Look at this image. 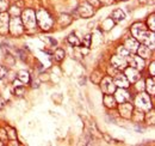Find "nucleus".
I'll return each instance as SVG.
<instances>
[{
    "mask_svg": "<svg viewBox=\"0 0 155 146\" xmlns=\"http://www.w3.org/2000/svg\"><path fill=\"white\" fill-rule=\"evenodd\" d=\"M136 52L138 53V56H140V57H142V59H147V57H149V56H150V53H152V52H150V49H149V47H148V46H146V44L138 46Z\"/></svg>",
    "mask_w": 155,
    "mask_h": 146,
    "instance_id": "nucleus-15",
    "label": "nucleus"
},
{
    "mask_svg": "<svg viewBox=\"0 0 155 146\" xmlns=\"http://www.w3.org/2000/svg\"><path fill=\"white\" fill-rule=\"evenodd\" d=\"M117 52H118V55L124 56V57H127V56L129 55V50H128L125 47H119V48L117 49Z\"/></svg>",
    "mask_w": 155,
    "mask_h": 146,
    "instance_id": "nucleus-23",
    "label": "nucleus"
},
{
    "mask_svg": "<svg viewBox=\"0 0 155 146\" xmlns=\"http://www.w3.org/2000/svg\"><path fill=\"white\" fill-rule=\"evenodd\" d=\"M136 106L142 110H149L152 108V103H150V98L147 93H140L136 97Z\"/></svg>",
    "mask_w": 155,
    "mask_h": 146,
    "instance_id": "nucleus-4",
    "label": "nucleus"
},
{
    "mask_svg": "<svg viewBox=\"0 0 155 146\" xmlns=\"http://www.w3.org/2000/svg\"><path fill=\"white\" fill-rule=\"evenodd\" d=\"M101 2H104V4H112L114 2V0H100Z\"/></svg>",
    "mask_w": 155,
    "mask_h": 146,
    "instance_id": "nucleus-32",
    "label": "nucleus"
},
{
    "mask_svg": "<svg viewBox=\"0 0 155 146\" xmlns=\"http://www.w3.org/2000/svg\"><path fill=\"white\" fill-rule=\"evenodd\" d=\"M36 19H38V23L39 25H41V28L44 29V30L50 29V26L53 24V19L50 18V16L48 15L47 11H43V10L38 11V13L36 16Z\"/></svg>",
    "mask_w": 155,
    "mask_h": 146,
    "instance_id": "nucleus-2",
    "label": "nucleus"
},
{
    "mask_svg": "<svg viewBox=\"0 0 155 146\" xmlns=\"http://www.w3.org/2000/svg\"><path fill=\"white\" fill-rule=\"evenodd\" d=\"M1 145H2V143H0V146H1Z\"/></svg>",
    "mask_w": 155,
    "mask_h": 146,
    "instance_id": "nucleus-33",
    "label": "nucleus"
},
{
    "mask_svg": "<svg viewBox=\"0 0 155 146\" xmlns=\"http://www.w3.org/2000/svg\"><path fill=\"white\" fill-rule=\"evenodd\" d=\"M101 90L105 92V93H112L116 90V85L115 83L110 79V78H105L103 82H101Z\"/></svg>",
    "mask_w": 155,
    "mask_h": 146,
    "instance_id": "nucleus-7",
    "label": "nucleus"
},
{
    "mask_svg": "<svg viewBox=\"0 0 155 146\" xmlns=\"http://www.w3.org/2000/svg\"><path fill=\"white\" fill-rule=\"evenodd\" d=\"M147 90L150 95H154L155 93V85H154V78H150L147 80Z\"/></svg>",
    "mask_w": 155,
    "mask_h": 146,
    "instance_id": "nucleus-19",
    "label": "nucleus"
},
{
    "mask_svg": "<svg viewBox=\"0 0 155 146\" xmlns=\"http://www.w3.org/2000/svg\"><path fill=\"white\" fill-rule=\"evenodd\" d=\"M49 42L53 44V46H56L58 44V42H56V40H54V38H51V37H49Z\"/></svg>",
    "mask_w": 155,
    "mask_h": 146,
    "instance_id": "nucleus-30",
    "label": "nucleus"
},
{
    "mask_svg": "<svg viewBox=\"0 0 155 146\" xmlns=\"http://www.w3.org/2000/svg\"><path fill=\"white\" fill-rule=\"evenodd\" d=\"M128 56H129V55H128ZM127 62H129L130 66L134 67V68H136V70H142V68L144 67V61H143V59L140 57V56L130 55V56L128 57Z\"/></svg>",
    "mask_w": 155,
    "mask_h": 146,
    "instance_id": "nucleus-6",
    "label": "nucleus"
},
{
    "mask_svg": "<svg viewBox=\"0 0 155 146\" xmlns=\"http://www.w3.org/2000/svg\"><path fill=\"white\" fill-rule=\"evenodd\" d=\"M90 38H91V35H86V37H85V44H86V47L90 46Z\"/></svg>",
    "mask_w": 155,
    "mask_h": 146,
    "instance_id": "nucleus-29",
    "label": "nucleus"
},
{
    "mask_svg": "<svg viewBox=\"0 0 155 146\" xmlns=\"http://www.w3.org/2000/svg\"><path fill=\"white\" fill-rule=\"evenodd\" d=\"M124 47L129 50V53H135L137 50V47H138V42L136 41L135 38H129V40H127Z\"/></svg>",
    "mask_w": 155,
    "mask_h": 146,
    "instance_id": "nucleus-16",
    "label": "nucleus"
},
{
    "mask_svg": "<svg viewBox=\"0 0 155 146\" xmlns=\"http://www.w3.org/2000/svg\"><path fill=\"white\" fill-rule=\"evenodd\" d=\"M79 12H80V15H81L82 17H85V18H87V17H90V16L93 15V10H92V6H91L90 4L81 5V6L79 7Z\"/></svg>",
    "mask_w": 155,
    "mask_h": 146,
    "instance_id": "nucleus-14",
    "label": "nucleus"
},
{
    "mask_svg": "<svg viewBox=\"0 0 155 146\" xmlns=\"http://www.w3.org/2000/svg\"><path fill=\"white\" fill-rule=\"evenodd\" d=\"M54 55H55V59H56L58 61H61V60H63V57H64V50H63V49H58Z\"/></svg>",
    "mask_w": 155,
    "mask_h": 146,
    "instance_id": "nucleus-22",
    "label": "nucleus"
},
{
    "mask_svg": "<svg viewBox=\"0 0 155 146\" xmlns=\"http://www.w3.org/2000/svg\"><path fill=\"white\" fill-rule=\"evenodd\" d=\"M88 1V4L92 6V7H98L99 6V4H100V1L99 0H87Z\"/></svg>",
    "mask_w": 155,
    "mask_h": 146,
    "instance_id": "nucleus-26",
    "label": "nucleus"
},
{
    "mask_svg": "<svg viewBox=\"0 0 155 146\" xmlns=\"http://www.w3.org/2000/svg\"><path fill=\"white\" fill-rule=\"evenodd\" d=\"M68 42L72 44V46H79L80 44V41H79V38H78L74 34H71L69 36H68Z\"/></svg>",
    "mask_w": 155,
    "mask_h": 146,
    "instance_id": "nucleus-21",
    "label": "nucleus"
},
{
    "mask_svg": "<svg viewBox=\"0 0 155 146\" xmlns=\"http://www.w3.org/2000/svg\"><path fill=\"white\" fill-rule=\"evenodd\" d=\"M115 93H116V101H118L119 103H124V102H128L130 99L129 92L124 90V88L118 89L117 91H115Z\"/></svg>",
    "mask_w": 155,
    "mask_h": 146,
    "instance_id": "nucleus-10",
    "label": "nucleus"
},
{
    "mask_svg": "<svg viewBox=\"0 0 155 146\" xmlns=\"http://www.w3.org/2000/svg\"><path fill=\"white\" fill-rule=\"evenodd\" d=\"M125 77H127V79H128L130 83H136V82H138V79H141V75H140L138 70H136L134 67L127 68V71H125Z\"/></svg>",
    "mask_w": 155,
    "mask_h": 146,
    "instance_id": "nucleus-8",
    "label": "nucleus"
},
{
    "mask_svg": "<svg viewBox=\"0 0 155 146\" xmlns=\"http://www.w3.org/2000/svg\"><path fill=\"white\" fill-rule=\"evenodd\" d=\"M148 25L150 26V29H152V30H154V29H155V17H154V15H152V16H150V18L148 19Z\"/></svg>",
    "mask_w": 155,
    "mask_h": 146,
    "instance_id": "nucleus-24",
    "label": "nucleus"
},
{
    "mask_svg": "<svg viewBox=\"0 0 155 146\" xmlns=\"http://www.w3.org/2000/svg\"><path fill=\"white\" fill-rule=\"evenodd\" d=\"M114 83H115V85L120 86V88H127L129 85V80L127 79V77L124 74H119V73H117L116 75H115Z\"/></svg>",
    "mask_w": 155,
    "mask_h": 146,
    "instance_id": "nucleus-12",
    "label": "nucleus"
},
{
    "mask_svg": "<svg viewBox=\"0 0 155 146\" xmlns=\"http://www.w3.org/2000/svg\"><path fill=\"white\" fill-rule=\"evenodd\" d=\"M8 6L7 0H0V11H5Z\"/></svg>",
    "mask_w": 155,
    "mask_h": 146,
    "instance_id": "nucleus-25",
    "label": "nucleus"
},
{
    "mask_svg": "<svg viewBox=\"0 0 155 146\" xmlns=\"http://www.w3.org/2000/svg\"><path fill=\"white\" fill-rule=\"evenodd\" d=\"M119 113H120L122 116L129 119V117L131 116V113H133V106H131L130 103H128V102L122 103V104L119 106Z\"/></svg>",
    "mask_w": 155,
    "mask_h": 146,
    "instance_id": "nucleus-11",
    "label": "nucleus"
},
{
    "mask_svg": "<svg viewBox=\"0 0 155 146\" xmlns=\"http://www.w3.org/2000/svg\"><path fill=\"white\" fill-rule=\"evenodd\" d=\"M5 74H6V70L2 66H0V79H2L5 77Z\"/></svg>",
    "mask_w": 155,
    "mask_h": 146,
    "instance_id": "nucleus-28",
    "label": "nucleus"
},
{
    "mask_svg": "<svg viewBox=\"0 0 155 146\" xmlns=\"http://www.w3.org/2000/svg\"><path fill=\"white\" fill-rule=\"evenodd\" d=\"M112 18L115 19L116 22H122L125 19V13L122 10H115L112 12Z\"/></svg>",
    "mask_w": 155,
    "mask_h": 146,
    "instance_id": "nucleus-18",
    "label": "nucleus"
},
{
    "mask_svg": "<svg viewBox=\"0 0 155 146\" xmlns=\"http://www.w3.org/2000/svg\"><path fill=\"white\" fill-rule=\"evenodd\" d=\"M23 24L29 29L36 26V15L32 10H25L23 12Z\"/></svg>",
    "mask_w": 155,
    "mask_h": 146,
    "instance_id": "nucleus-3",
    "label": "nucleus"
},
{
    "mask_svg": "<svg viewBox=\"0 0 155 146\" xmlns=\"http://www.w3.org/2000/svg\"><path fill=\"white\" fill-rule=\"evenodd\" d=\"M4 107H5V101H4V99L0 97V109H2Z\"/></svg>",
    "mask_w": 155,
    "mask_h": 146,
    "instance_id": "nucleus-31",
    "label": "nucleus"
},
{
    "mask_svg": "<svg viewBox=\"0 0 155 146\" xmlns=\"http://www.w3.org/2000/svg\"><path fill=\"white\" fill-rule=\"evenodd\" d=\"M133 35L141 42H143L146 46H149L150 48H154V35L147 30V28L143 24H134L133 25Z\"/></svg>",
    "mask_w": 155,
    "mask_h": 146,
    "instance_id": "nucleus-1",
    "label": "nucleus"
},
{
    "mask_svg": "<svg viewBox=\"0 0 155 146\" xmlns=\"http://www.w3.org/2000/svg\"><path fill=\"white\" fill-rule=\"evenodd\" d=\"M10 25V30L13 35H19L23 33V24H21V20H20L17 16L13 17L11 19V23L8 24Z\"/></svg>",
    "mask_w": 155,
    "mask_h": 146,
    "instance_id": "nucleus-5",
    "label": "nucleus"
},
{
    "mask_svg": "<svg viewBox=\"0 0 155 146\" xmlns=\"http://www.w3.org/2000/svg\"><path fill=\"white\" fill-rule=\"evenodd\" d=\"M18 79H19L21 83H28L30 77H29V73L25 72V71H20L18 72Z\"/></svg>",
    "mask_w": 155,
    "mask_h": 146,
    "instance_id": "nucleus-20",
    "label": "nucleus"
},
{
    "mask_svg": "<svg viewBox=\"0 0 155 146\" xmlns=\"http://www.w3.org/2000/svg\"><path fill=\"white\" fill-rule=\"evenodd\" d=\"M15 92H16L18 96H21V95H23V92H24V88H23V86H16Z\"/></svg>",
    "mask_w": 155,
    "mask_h": 146,
    "instance_id": "nucleus-27",
    "label": "nucleus"
},
{
    "mask_svg": "<svg viewBox=\"0 0 155 146\" xmlns=\"http://www.w3.org/2000/svg\"><path fill=\"white\" fill-rule=\"evenodd\" d=\"M8 30V15L7 13H2L0 15V33L5 34Z\"/></svg>",
    "mask_w": 155,
    "mask_h": 146,
    "instance_id": "nucleus-13",
    "label": "nucleus"
},
{
    "mask_svg": "<svg viewBox=\"0 0 155 146\" xmlns=\"http://www.w3.org/2000/svg\"><path fill=\"white\" fill-rule=\"evenodd\" d=\"M104 103H105V106L109 107V108H115V107H116V101H115V98H114L110 93H106V95L104 96Z\"/></svg>",
    "mask_w": 155,
    "mask_h": 146,
    "instance_id": "nucleus-17",
    "label": "nucleus"
},
{
    "mask_svg": "<svg viewBox=\"0 0 155 146\" xmlns=\"http://www.w3.org/2000/svg\"><path fill=\"white\" fill-rule=\"evenodd\" d=\"M112 65H114V67L117 68V70H123V68H125L127 67V60H125V57L124 56H120V55H115L114 57H112Z\"/></svg>",
    "mask_w": 155,
    "mask_h": 146,
    "instance_id": "nucleus-9",
    "label": "nucleus"
}]
</instances>
